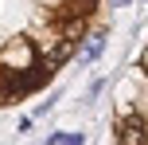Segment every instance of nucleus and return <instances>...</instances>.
<instances>
[{"mask_svg": "<svg viewBox=\"0 0 148 145\" xmlns=\"http://www.w3.org/2000/svg\"><path fill=\"white\" fill-rule=\"evenodd\" d=\"M109 4H113V8H125V4H129V0H109Z\"/></svg>", "mask_w": 148, "mask_h": 145, "instance_id": "nucleus-4", "label": "nucleus"}, {"mask_svg": "<svg viewBox=\"0 0 148 145\" xmlns=\"http://www.w3.org/2000/svg\"><path fill=\"white\" fill-rule=\"evenodd\" d=\"M140 67H144V71H148V51H144V55H140Z\"/></svg>", "mask_w": 148, "mask_h": 145, "instance_id": "nucleus-5", "label": "nucleus"}, {"mask_svg": "<svg viewBox=\"0 0 148 145\" xmlns=\"http://www.w3.org/2000/svg\"><path fill=\"white\" fill-rule=\"evenodd\" d=\"M117 137H121V145H148V122L144 118H125L117 126Z\"/></svg>", "mask_w": 148, "mask_h": 145, "instance_id": "nucleus-1", "label": "nucleus"}, {"mask_svg": "<svg viewBox=\"0 0 148 145\" xmlns=\"http://www.w3.org/2000/svg\"><path fill=\"white\" fill-rule=\"evenodd\" d=\"M101 47H105V35H101V31H97V35H90V43H86V59L94 63L97 55H101Z\"/></svg>", "mask_w": 148, "mask_h": 145, "instance_id": "nucleus-2", "label": "nucleus"}, {"mask_svg": "<svg viewBox=\"0 0 148 145\" xmlns=\"http://www.w3.org/2000/svg\"><path fill=\"white\" fill-rule=\"evenodd\" d=\"M59 145H86V141H82L78 133H62V137H59Z\"/></svg>", "mask_w": 148, "mask_h": 145, "instance_id": "nucleus-3", "label": "nucleus"}]
</instances>
